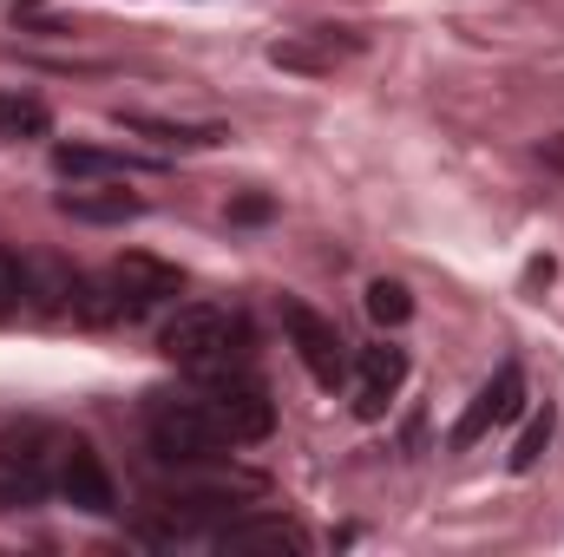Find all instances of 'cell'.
<instances>
[{
    "label": "cell",
    "mask_w": 564,
    "mask_h": 557,
    "mask_svg": "<svg viewBox=\"0 0 564 557\" xmlns=\"http://www.w3.org/2000/svg\"><path fill=\"white\" fill-rule=\"evenodd\" d=\"M230 341H243V321H230L224 308H204V302H191V308H177L171 321H164V354L177 361V368H191V374H230V361H237V348Z\"/></svg>",
    "instance_id": "1"
},
{
    "label": "cell",
    "mask_w": 564,
    "mask_h": 557,
    "mask_svg": "<svg viewBox=\"0 0 564 557\" xmlns=\"http://www.w3.org/2000/svg\"><path fill=\"white\" fill-rule=\"evenodd\" d=\"M224 446H230V433L217 426L204 401H164V394L151 401V452L164 466H210V459H224Z\"/></svg>",
    "instance_id": "2"
},
{
    "label": "cell",
    "mask_w": 564,
    "mask_h": 557,
    "mask_svg": "<svg viewBox=\"0 0 564 557\" xmlns=\"http://www.w3.org/2000/svg\"><path fill=\"white\" fill-rule=\"evenodd\" d=\"M59 433L40 419H7L0 426V505H33L53 485Z\"/></svg>",
    "instance_id": "3"
},
{
    "label": "cell",
    "mask_w": 564,
    "mask_h": 557,
    "mask_svg": "<svg viewBox=\"0 0 564 557\" xmlns=\"http://www.w3.org/2000/svg\"><path fill=\"white\" fill-rule=\"evenodd\" d=\"M204 407H210L217 426L230 433V446H257V439L276 433V401H270L263 381H250V374H217V387H210Z\"/></svg>",
    "instance_id": "4"
},
{
    "label": "cell",
    "mask_w": 564,
    "mask_h": 557,
    "mask_svg": "<svg viewBox=\"0 0 564 557\" xmlns=\"http://www.w3.org/2000/svg\"><path fill=\"white\" fill-rule=\"evenodd\" d=\"M53 485L66 492V505H79V512H93V518L119 512L112 472H106V459H99L86 439H59V459H53Z\"/></svg>",
    "instance_id": "5"
},
{
    "label": "cell",
    "mask_w": 564,
    "mask_h": 557,
    "mask_svg": "<svg viewBox=\"0 0 564 557\" xmlns=\"http://www.w3.org/2000/svg\"><path fill=\"white\" fill-rule=\"evenodd\" d=\"M282 328H289V341H295L302 368H308L322 387H341V374H348V354H341V335H335V321H328V315H315L308 302H282Z\"/></svg>",
    "instance_id": "6"
},
{
    "label": "cell",
    "mask_w": 564,
    "mask_h": 557,
    "mask_svg": "<svg viewBox=\"0 0 564 557\" xmlns=\"http://www.w3.org/2000/svg\"><path fill=\"white\" fill-rule=\"evenodd\" d=\"M519 407H525V368H519V361H506V368H499V374L473 394V407L459 414V426H453V446H479L492 426H506Z\"/></svg>",
    "instance_id": "7"
},
{
    "label": "cell",
    "mask_w": 564,
    "mask_h": 557,
    "mask_svg": "<svg viewBox=\"0 0 564 557\" xmlns=\"http://www.w3.org/2000/svg\"><path fill=\"white\" fill-rule=\"evenodd\" d=\"M112 288H119L126 321H139V315H151L158 302H171V295L184 288V276H177L171 263H158V256L132 250V256H119V263H112Z\"/></svg>",
    "instance_id": "8"
},
{
    "label": "cell",
    "mask_w": 564,
    "mask_h": 557,
    "mask_svg": "<svg viewBox=\"0 0 564 557\" xmlns=\"http://www.w3.org/2000/svg\"><path fill=\"white\" fill-rule=\"evenodd\" d=\"M348 53H361V33H348V26H315V33L276 40V46H270V66L322 79V73H335V59H348Z\"/></svg>",
    "instance_id": "9"
},
{
    "label": "cell",
    "mask_w": 564,
    "mask_h": 557,
    "mask_svg": "<svg viewBox=\"0 0 564 557\" xmlns=\"http://www.w3.org/2000/svg\"><path fill=\"white\" fill-rule=\"evenodd\" d=\"M217 551H289L302 557L308 551V532L295 518H230L217 532Z\"/></svg>",
    "instance_id": "10"
},
{
    "label": "cell",
    "mask_w": 564,
    "mask_h": 557,
    "mask_svg": "<svg viewBox=\"0 0 564 557\" xmlns=\"http://www.w3.org/2000/svg\"><path fill=\"white\" fill-rule=\"evenodd\" d=\"M59 210L73 223H132V217H144V204L132 190H66Z\"/></svg>",
    "instance_id": "11"
},
{
    "label": "cell",
    "mask_w": 564,
    "mask_h": 557,
    "mask_svg": "<svg viewBox=\"0 0 564 557\" xmlns=\"http://www.w3.org/2000/svg\"><path fill=\"white\" fill-rule=\"evenodd\" d=\"M73 288H79V276H73L66 263L26 256V308H40V315H66V308H73Z\"/></svg>",
    "instance_id": "12"
},
{
    "label": "cell",
    "mask_w": 564,
    "mask_h": 557,
    "mask_svg": "<svg viewBox=\"0 0 564 557\" xmlns=\"http://www.w3.org/2000/svg\"><path fill=\"white\" fill-rule=\"evenodd\" d=\"M53 171H59V177H126V171H139V164L119 157V151H99V144H59V151H53Z\"/></svg>",
    "instance_id": "13"
},
{
    "label": "cell",
    "mask_w": 564,
    "mask_h": 557,
    "mask_svg": "<svg viewBox=\"0 0 564 557\" xmlns=\"http://www.w3.org/2000/svg\"><path fill=\"white\" fill-rule=\"evenodd\" d=\"M126 132H139V139H158V144H224L230 132H217V125H171V119H151V112H112Z\"/></svg>",
    "instance_id": "14"
},
{
    "label": "cell",
    "mask_w": 564,
    "mask_h": 557,
    "mask_svg": "<svg viewBox=\"0 0 564 557\" xmlns=\"http://www.w3.org/2000/svg\"><path fill=\"white\" fill-rule=\"evenodd\" d=\"M53 125V112L33 92H0V139H40Z\"/></svg>",
    "instance_id": "15"
},
{
    "label": "cell",
    "mask_w": 564,
    "mask_h": 557,
    "mask_svg": "<svg viewBox=\"0 0 564 557\" xmlns=\"http://www.w3.org/2000/svg\"><path fill=\"white\" fill-rule=\"evenodd\" d=\"M401 381H408V354L401 348H361V387L394 394Z\"/></svg>",
    "instance_id": "16"
},
{
    "label": "cell",
    "mask_w": 564,
    "mask_h": 557,
    "mask_svg": "<svg viewBox=\"0 0 564 557\" xmlns=\"http://www.w3.org/2000/svg\"><path fill=\"white\" fill-rule=\"evenodd\" d=\"M368 315L381 321V328H401L408 315H414V295H408V282H368Z\"/></svg>",
    "instance_id": "17"
},
{
    "label": "cell",
    "mask_w": 564,
    "mask_h": 557,
    "mask_svg": "<svg viewBox=\"0 0 564 557\" xmlns=\"http://www.w3.org/2000/svg\"><path fill=\"white\" fill-rule=\"evenodd\" d=\"M552 426H558V419H552V407L525 419V433H519V446H512V472H532V466L545 459V446H552Z\"/></svg>",
    "instance_id": "18"
},
{
    "label": "cell",
    "mask_w": 564,
    "mask_h": 557,
    "mask_svg": "<svg viewBox=\"0 0 564 557\" xmlns=\"http://www.w3.org/2000/svg\"><path fill=\"white\" fill-rule=\"evenodd\" d=\"M20 308H26V256H13V250L0 243V321L20 315Z\"/></svg>",
    "instance_id": "19"
},
{
    "label": "cell",
    "mask_w": 564,
    "mask_h": 557,
    "mask_svg": "<svg viewBox=\"0 0 564 557\" xmlns=\"http://www.w3.org/2000/svg\"><path fill=\"white\" fill-rule=\"evenodd\" d=\"M270 217H276V197H263V190H250V197L230 204V223H270Z\"/></svg>",
    "instance_id": "20"
},
{
    "label": "cell",
    "mask_w": 564,
    "mask_h": 557,
    "mask_svg": "<svg viewBox=\"0 0 564 557\" xmlns=\"http://www.w3.org/2000/svg\"><path fill=\"white\" fill-rule=\"evenodd\" d=\"M552 276H558V263H552V256H539V263H525V288H545Z\"/></svg>",
    "instance_id": "21"
},
{
    "label": "cell",
    "mask_w": 564,
    "mask_h": 557,
    "mask_svg": "<svg viewBox=\"0 0 564 557\" xmlns=\"http://www.w3.org/2000/svg\"><path fill=\"white\" fill-rule=\"evenodd\" d=\"M539 157H545V164H558V171H564V139H545V144H539Z\"/></svg>",
    "instance_id": "22"
}]
</instances>
